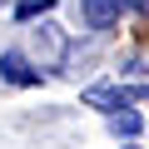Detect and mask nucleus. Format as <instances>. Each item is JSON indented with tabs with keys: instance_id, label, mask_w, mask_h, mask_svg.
Returning a JSON list of instances; mask_svg holds the SVG:
<instances>
[{
	"instance_id": "1",
	"label": "nucleus",
	"mask_w": 149,
	"mask_h": 149,
	"mask_svg": "<svg viewBox=\"0 0 149 149\" xmlns=\"http://www.w3.org/2000/svg\"><path fill=\"white\" fill-rule=\"evenodd\" d=\"M30 40H35V60H40V65H50V70L65 65V50H70V45H65V30H60L55 20H40V25L30 30Z\"/></svg>"
},
{
	"instance_id": "2",
	"label": "nucleus",
	"mask_w": 149,
	"mask_h": 149,
	"mask_svg": "<svg viewBox=\"0 0 149 149\" xmlns=\"http://www.w3.org/2000/svg\"><path fill=\"white\" fill-rule=\"evenodd\" d=\"M0 80H10V85L30 90V85H40V70H35L20 50H5V55H0Z\"/></svg>"
},
{
	"instance_id": "3",
	"label": "nucleus",
	"mask_w": 149,
	"mask_h": 149,
	"mask_svg": "<svg viewBox=\"0 0 149 149\" xmlns=\"http://www.w3.org/2000/svg\"><path fill=\"white\" fill-rule=\"evenodd\" d=\"M85 104L90 109H104V114H119V109H129V90H119V85H90L85 90Z\"/></svg>"
},
{
	"instance_id": "4",
	"label": "nucleus",
	"mask_w": 149,
	"mask_h": 149,
	"mask_svg": "<svg viewBox=\"0 0 149 149\" xmlns=\"http://www.w3.org/2000/svg\"><path fill=\"white\" fill-rule=\"evenodd\" d=\"M80 15L90 30H109L119 20V0H80Z\"/></svg>"
},
{
	"instance_id": "5",
	"label": "nucleus",
	"mask_w": 149,
	"mask_h": 149,
	"mask_svg": "<svg viewBox=\"0 0 149 149\" xmlns=\"http://www.w3.org/2000/svg\"><path fill=\"white\" fill-rule=\"evenodd\" d=\"M109 129H114V139H134L144 129V114L139 109H119V114H109Z\"/></svg>"
},
{
	"instance_id": "6",
	"label": "nucleus",
	"mask_w": 149,
	"mask_h": 149,
	"mask_svg": "<svg viewBox=\"0 0 149 149\" xmlns=\"http://www.w3.org/2000/svg\"><path fill=\"white\" fill-rule=\"evenodd\" d=\"M50 5H55V0H20V10H15V15H20V20H35V15H45Z\"/></svg>"
},
{
	"instance_id": "7",
	"label": "nucleus",
	"mask_w": 149,
	"mask_h": 149,
	"mask_svg": "<svg viewBox=\"0 0 149 149\" xmlns=\"http://www.w3.org/2000/svg\"><path fill=\"white\" fill-rule=\"evenodd\" d=\"M124 5H134V10H144V15H149V0H119V10H124Z\"/></svg>"
},
{
	"instance_id": "8",
	"label": "nucleus",
	"mask_w": 149,
	"mask_h": 149,
	"mask_svg": "<svg viewBox=\"0 0 149 149\" xmlns=\"http://www.w3.org/2000/svg\"><path fill=\"white\" fill-rule=\"evenodd\" d=\"M124 149H134V144H124Z\"/></svg>"
}]
</instances>
